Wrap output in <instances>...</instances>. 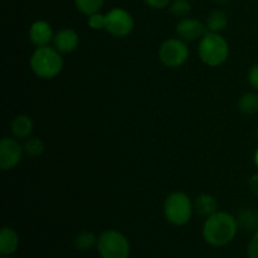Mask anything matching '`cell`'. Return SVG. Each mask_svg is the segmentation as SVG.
Wrapping results in <instances>:
<instances>
[{"label":"cell","instance_id":"cell-1","mask_svg":"<svg viewBox=\"0 0 258 258\" xmlns=\"http://www.w3.org/2000/svg\"><path fill=\"white\" fill-rule=\"evenodd\" d=\"M238 227L237 218L232 214L217 212L204 222L203 238L212 247H224L236 238Z\"/></svg>","mask_w":258,"mask_h":258},{"label":"cell","instance_id":"cell-2","mask_svg":"<svg viewBox=\"0 0 258 258\" xmlns=\"http://www.w3.org/2000/svg\"><path fill=\"white\" fill-rule=\"evenodd\" d=\"M30 68L37 77L50 80L62 71L63 58L55 48H50L49 45L39 47L30 57Z\"/></svg>","mask_w":258,"mask_h":258},{"label":"cell","instance_id":"cell-3","mask_svg":"<svg viewBox=\"0 0 258 258\" xmlns=\"http://www.w3.org/2000/svg\"><path fill=\"white\" fill-rule=\"evenodd\" d=\"M198 53L199 58L206 64L217 67L226 62L228 58V43L219 33H206V35L201 38Z\"/></svg>","mask_w":258,"mask_h":258},{"label":"cell","instance_id":"cell-4","mask_svg":"<svg viewBox=\"0 0 258 258\" xmlns=\"http://www.w3.org/2000/svg\"><path fill=\"white\" fill-rule=\"evenodd\" d=\"M96 248L101 258H130L131 253L128 239L116 229L103 231L98 236Z\"/></svg>","mask_w":258,"mask_h":258},{"label":"cell","instance_id":"cell-5","mask_svg":"<svg viewBox=\"0 0 258 258\" xmlns=\"http://www.w3.org/2000/svg\"><path fill=\"white\" fill-rule=\"evenodd\" d=\"M194 206L185 193L175 191L168 196L164 203V216L166 221L176 227L185 226L193 216Z\"/></svg>","mask_w":258,"mask_h":258},{"label":"cell","instance_id":"cell-6","mask_svg":"<svg viewBox=\"0 0 258 258\" xmlns=\"http://www.w3.org/2000/svg\"><path fill=\"white\" fill-rule=\"evenodd\" d=\"M189 57V48L183 39L165 40L159 49V59L165 67L176 68L183 66Z\"/></svg>","mask_w":258,"mask_h":258},{"label":"cell","instance_id":"cell-7","mask_svg":"<svg viewBox=\"0 0 258 258\" xmlns=\"http://www.w3.org/2000/svg\"><path fill=\"white\" fill-rule=\"evenodd\" d=\"M134 29V18L127 10L115 8L105 15V30L116 38H123Z\"/></svg>","mask_w":258,"mask_h":258},{"label":"cell","instance_id":"cell-8","mask_svg":"<svg viewBox=\"0 0 258 258\" xmlns=\"http://www.w3.org/2000/svg\"><path fill=\"white\" fill-rule=\"evenodd\" d=\"M23 153V146L15 139H3L0 141V166L3 170L14 169L19 164Z\"/></svg>","mask_w":258,"mask_h":258},{"label":"cell","instance_id":"cell-9","mask_svg":"<svg viewBox=\"0 0 258 258\" xmlns=\"http://www.w3.org/2000/svg\"><path fill=\"white\" fill-rule=\"evenodd\" d=\"M207 27L203 23L194 18H184L176 25V34L184 42H193V40L203 38L206 35Z\"/></svg>","mask_w":258,"mask_h":258},{"label":"cell","instance_id":"cell-10","mask_svg":"<svg viewBox=\"0 0 258 258\" xmlns=\"http://www.w3.org/2000/svg\"><path fill=\"white\" fill-rule=\"evenodd\" d=\"M54 48L60 53H72L75 52L80 44V37L73 29L66 28L59 30L54 34L53 38Z\"/></svg>","mask_w":258,"mask_h":258},{"label":"cell","instance_id":"cell-11","mask_svg":"<svg viewBox=\"0 0 258 258\" xmlns=\"http://www.w3.org/2000/svg\"><path fill=\"white\" fill-rule=\"evenodd\" d=\"M52 27L44 20H38L33 23L29 29V39L37 48L45 47L53 40Z\"/></svg>","mask_w":258,"mask_h":258},{"label":"cell","instance_id":"cell-12","mask_svg":"<svg viewBox=\"0 0 258 258\" xmlns=\"http://www.w3.org/2000/svg\"><path fill=\"white\" fill-rule=\"evenodd\" d=\"M19 248V236L10 227H4L0 232V253L2 256H12Z\"/></svg>","mask_w":258,"mask_h":258},{"label":"cell","instance_id":"cell-13","mask_svg":"<svg viewBox=\"0 0 258 258\" xmlns=\"http://www.w3.org/2000/svg\"><path fill=\"white\" fill-rule=\"evenodd\" d=\"M10 128L17 139H27L33 131V121L27 115H18L13 118Z\"/></svg>","mask_w":258,"mask_h":258},{"label":"cell","instance_id":"cell-14","mask_svg":"<svg viewBox=\"0 0 258 258\" xmlns=\"http://www.w3.org/2000/svg\"><path fill=\"white\" fill-rule=\"evenodd\" d=\"M217 208H218V204H217L216 198L209 194H202L194 202V209L197 213L206 218L217 213Z\"/></svg>","mask_w":258,"mask_h":258},{"label":"cell","instance_id":"cell-15","mask_svg":"<svg viewBox=\"0 0 258 258\" xmlns=\"http://www.w3.org/2000/svg\"><path fill=\"white\" fill-rule=\"evenodd\" d=\"M238 226L246 231L256 232L258 229V212L253 208H243L237 216Z\"/></svg>","mask_w":258,"mask_h":258},{"label":"cell","instance_id":"cell-16","mask_svg":"<svg viewBox=\"0 0 258 258\" xmlns=\"http://www.w3.org/2000/svg\"><path fill=\"white\" fill-rule=\"evenodd\" d=\"M228 24V18L222 10H213L207 18V29L211 33H219L224 30Z\"/></svg>","mask_w":258,"mask_h":258},{"label":"cell","instance_id":"cell-17","mask_svg":"<svg viewBox=\"0 0 258 258\" xmlns=\"http://www.w3.org/2000/svg\"><path fill=\"white\" fill-rule=\"evenodd\" d=\"M97 238L98 237H96L92 232L82 231L76 234L75 239H73V246L77 251L86 252L92 247L97 246Z\"/></svg>","mask_w":258,"mask_h":258},{"label":"cell","instance_id":"cell-18","mask_svg":"<svg viewBox=\"0 0 258 258\" xmlns=\"http://www.w3.org/2000/svg\"><path fill=\"white\" fill-rule=\"evenodd\" d=\"M238 108L244 115H253L258 111V95L248 92L242 96L238 101Z\"/></svg>","mask_w":258,"mask_h":258},{"label":"cell","instance_id":"cell-19","mask_svg":"<svg viewBox=\"0 0 258 258\" xmlns=\"http://www.w3.org/2000/svg\"><path fill=\"white\" fill-rule=\"evenodd\" d=\"M23 151L29 158H38V156H40L44 153V144H43L40 139L30 138L23 145Z\"/></svg>","mask_w":258,"mask_h":258},{"label":"cell","instance_id":"cell-20","mask_svg":"<svg viewBox=\"0 0 258 258\" xmlns=\"http://www.w3.org/2000/svg\"><path fill=\"white\" fill-rule=\"evenodd\" d=\"M75 3L77 9L86 15L98 13L103 5V0H75Z\"/></svg>","mask_w":258,"mask_h":258},{"label":"cell","instance_id":"cell-21","mask_svg":"<svg viewBox=\"0 0 258 258\" xmlns=\"http://www.w3.org/2000/svg\"><path fill=\"white\" fill-rule=\"evenodd\" d=\"M190 10L191 7L190 4H189L188 0H175V2L170 5V13L178 18L188 17Z\"/></svg>","mask_w":258,"mask_h":258},{"label":"cell","instance_id":"cell-22","mask_svg":"<svg viewBox=\"0 0 258 258\" xmlns=\"http://www.w3.org/2000/svg\"><path fill=\"white\" fill-rule=\"evenodd\" d=\"M88 27L95 30L105 29V15L101 13H95V14L88 15Z\"/></svg>","mask_w":258,"mask_h":258},{"label":"cell","instance_id":"cell-23","mask_svg":"<svg viewBox=\"0 0 258 258\" xmlns=\"http://www.w3.org/2000/svg\"><path fill=\"white\" fill-rule=\"evenodd\" d=\"M247 257L258 258V229L253 233L252 239L248 243V247H247Z\"/></svg>","mask_w":258,"mask_h":258},{"label":"cell","instance_id":"cell-24","mask_svg":"<svg viewBox=\"0 0 258 258\" xmlns=\"http://www.w3.org/2000/svg\"><path fill=\"white\" fill-rule=\"evenodd\" d=\"M248 82H249V85L254 88V90L258 91V63L257 64H254L253 67L249 70Z\"/></svg>","mask_w":258,"mask_h":258},{"label":"cell","instance_id":"cell-25","mask_svg":"<svg viewBox=\"0 0 258 258\" xmlns=\"http://www.w3.org/2000/svg\"><path fill=\"white\" fill-rule=\"evenodd\" d=\"M146 4L154 9H164L169 5L170 0H145Z\"/></svg>","mask_w":258,"mask_h":258},{"label":"cell","instance_id":"cell-26","mask_svg":"<svg viewBox=\"0 0 258 258\" xmlns=\"http://www.w3.org/2000/svg\"><path fill=\"white\" fill-rule=\"evenodd\" d=\"M249 188H251L252 193L258 197V174H254L251 178V180H249Z\"/></svg>","mask_w":258,"mask_h":258},{"label":"cell","instance_id":"cell-27","mask_svg":"<svg viewBox=\"0 0 258 258\" xmlns=\"http://www.w3.org/2000/svg\"><path fill=\"white\" fill-rule=\"evenodd\" d=\"M254 161H256V165L258 166V149L256 151V155H254Z\"/></svg>","mask_w":258,"mask_h":258},{"label":"cell","instance_id":"cell-28","mask_svg":"<svg viewBox=\"0 0 258 258\" xmlns=\"http://www.w3.org/2000/svg\"><path fill=\"white\" fill-rule=\"evenodd\" d=\"M2 258H14V257H12V256H3Z\"/></svg>","mask_w":258,"mask_h":258},{"label":"cell","instance_id":"cell-29","mask_svg":"<svg viewBox=\"0 0 258 258\" xmlns=\"http://www.w3.org/2000/svg\"><path fill=\"white\" fill-rule=\"evenodd\" d=\"M218 2H227V0H218Z\"/></svg>","mask_w":258,"mask_h":258},{"label":"cell","instance_id":"cell-30","mask_svg":"<svg viewBox=\"0 0 258 258\" xmlns=\"http://www.w3.org/2000/svg\"><path fill=\"white\" fill-rule=\"evenodd\" d=\"M257 134H258V131H257Z\"/></svg>","mask_w":258,"mask_h":258}]
</instances>
